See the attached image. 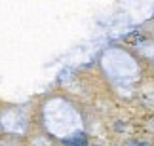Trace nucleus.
Masks as SVG:
<instances>
[{
    "label": "nucleus",
    "mask_w": 154,
    "mask_h": 146,
    "mask_svg": "<svg viewBox=\"0 0 154 146\" xmlns=\"http://www.w3.org/2000/svg\"><path fill=\"white\" fill-rule=\"evenodd\" d=\"M63 144L65 146H86V135L84 133H76V135L65 139Z\"/></svg>",
    "instance_id": "obj_1"
}]
</instances>
